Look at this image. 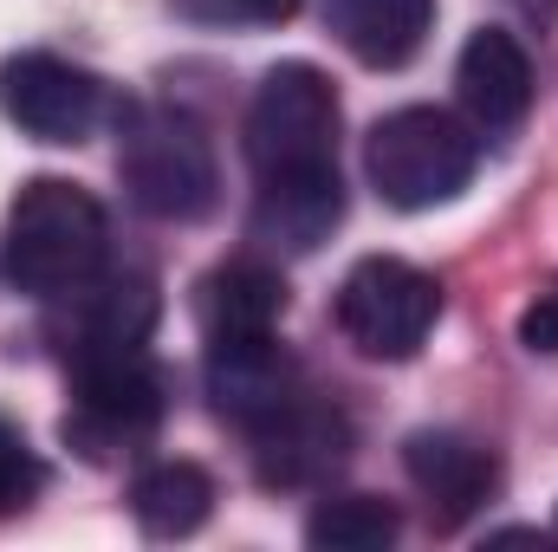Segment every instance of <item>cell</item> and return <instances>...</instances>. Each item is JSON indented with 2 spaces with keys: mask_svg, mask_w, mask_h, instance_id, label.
Masks as SVG:
<instances>
[{
  "mask_svg": "<svg viewBox=\"0 0 558 552\" xmlns=\"http://www.w3.org/2000/svg\"><path fill=\"white\" fill-rule=\"evenodd\" d=\"M105 248H111V221H105L98 195L65 176H33V182H20V195L7 208L0 274L13 292H33L52 305L59 292L105 274Z\"/></svg>",
  "mask_w": 558,
  "mask_h": 552,
  "instance_id": "6da1fadb",
  "label": "cell"
},
{
  "mask_svg": "<svg viewBox=\"0 0 558 552\" xmlns=\"http://www.w3.org/2000/svg\"><path fill=\"white\" fill-rule=\"evenodd\" d=\"M118 176H124V195L156 221H202L221 202L215 143L175 105L118 111Z\"/></svg>",
  "mask_w": 558,
  "mask_h": 552,
  "instance_id": "7a4b0ae2",
  "label": "cell"
},
{
  "mask_svg": "<svg viewBox=\"0 0 558 552\" xmlns=\"http://www.w3.org/2000/svg\"><path fill=\"white\" fill-rule=\"evenodd\" d=\"M364 169H371V189L403 208V215H422V208H441L454 202L474 169H481V137L454 118V111H435V105H403L390 118L371 124L364 137Z\"/></svg>",
  "mask_w": 558,
  "mask_h": 552,
  "instance_id": "3957f363",
  "label": "cell"
},
{
  "mask_svg": "<svg viewBox=\"0 0 558 552\" xmlns=\"http://www.w3.org/2000/svg\"><path fill=\"white\" fill-rule=\"evenodd\" d=\"M72 410L59 422V435L85 455V461H111L131 455L137 442H149L169 416V377L149 358V345L137 351H98V358H72Z\"/></svg>",
  "mask_w": 558,
  "mask_h": 552,
  "instance_id": "277c9868",
  "label": "cell"
},
{
  "mask_svg": "<svg viewBox=\"0 0 558 552\" xmlns=\"http://www.w3.org/2000/svg\"><path fill=\"white\" fill-rule=\"evenodd\" d=\"M241 149L260 176H312L338 169V92L312 59H286L254 85Z\"/></svg>",
  "mask_w": 558,
  "mask_h": 552,
  "instance_id": "5b68a950",
  "label": "cell"
},
{
  "mask_svg": "<svg viewBox=\"0 0 558 552\" xmlns=\"http://www.w3.org/2000/svg\"><path fill=\"white\" fill-rule=\"evenodd\" d=\"M331 319L357 358L403 364L428 345V332L441 319V279L397 261V254H371L344 274L338 299H331Z\"/></svg>",
  "mask_w": 558,
  "mask_h": 552,
  "instance_id": "8992f818",
  "label": "cell"
},
{
  "mask_svg": "<svg viewBox=\"0 0 558 552\" xmlns=\"http://www.w3.org/2000/svg\"><path fill=\"white\" fill-rule=\"evenodd\" d=\"M247 455H254V475L260 488L279 494H299V488H325L344 461H351V416L338 410L331 397L318 391H292L274 416H260L247 429Z\"/></svg>",
  "mask_w": 558,
  "mask_h": 552,
  "instance_id": "52a82bcc",
  "label": "cell"
},
{
  "mask_svg": "<svg viewBox=\"0 0 558 552\" xmlns=\"http://www.w3.org/2000/svg\"><path fill=\"white\" fill-rule=\"evenodd\" d=\"M0 111L33 143H85L111 111V92L59 52H13L0 65Z\"/></svg>",
  "mask_w": 558,
  "mask_h": 552,
  "instance_id": "ba28073f",
  "label": "cell"
},
{
  "mask_svg": "<svg viewBox=\"0 0 558 552\" xmlns=\"http://www.w3.org/2000/svg\"><path fill=\"white\" fill-rule=\"evenodd\" d=\"M162 319V292L149 274H92L85 286L52 299L46 338L59 345V358H98V351H137L149 345Z\"/></svg>",
  "mask_w": 558,
  "mask_h": 552,
  "instance_id": "9c48e42d",
  "label": "cell"
},
{
  "mask_svg": "<svg viewBox=\"0 0 558 552\" xmlns=\"http://www.w3.org/2000/svg\"><path fill=\"white\" fill-rule=\"evenodd\" d=\"M403 468H410V488L422 494L435 533L468 527L500 494V455L461 429H416L403 442Z\"/></svg>",
  "mask_w": 558,
  "mask_h": 552,
  "instance_id": "30bf717a",
  "label": "cell"
},
{
  "mask_svg": "<svg viewBox=\"0 0 558 552\" xmlns=\"http://www.w3.org/2000/svg\"><path fill=\"white\" fill-rule=\"evenodd\" d=\"M454 98L468 111V124L481 137H507L526 124L533 111V59L507 26H481L468 33L461 59H454Z\"/></svg>",
  "mask_w": 558,
  "mask_h": 552,
  "instance_id": "8fae6325",
  "label": "cell"
},
{
  "mask_svg": "<svg viewBox=\"0 0 558 552\" xmlns=\"http://www.w3.org/2000/svg\"><path fill=\"white\" fill-rule=\"evenodd\" d=\"M208 377V404L228 416L234 429H254L260 416H274L305 377L292 364V351L279 345V332H254V338H208L202 358Z\"/></svg>",
  "mask_w": 558,
  "mask_h": 552,
  "instance_id": "7c38bea8",
  "label": "cell"
},
{
  "mask_svg": "<svg viewBox=\"0 0 558 552\" xmlns=\"http://www.w3.org/2000/svg\"><path fill=\"white\" fill-rule=\"evenodd\" d=\"M338 221H344V176H338V169L260 176L247 235H254L260 248H274V254H312V248L331 241Z\"/></svg>",
  "mask_w": 558,
  "mask_h": 552,
  "instance_id": "4fadbf2b",
  "label": "cell"
},
{
  "mask_svg": "<svg viewBox=\"0 0 558 552\" xmlns=\"http://www.w3.org/2000/svg\"><path fill=\"white\" fill-rule=\"evenodd\" d=\"M195 319H202V338L279 332V319H286V279L260 254L221 261L215 274H202V286H195Z\"/></svg>",
  "mask_w": 558,
  "mask_h": 552,
  "instance_id": "5bb4252c",
  "label": "cell"
},
{
  "mask_svg": "<svg viewBox=\"0 0 558 552\" xmlns=\"http://www.w3.org/2000/svg\"><path fill=\"white\" fill-rule=\"evenodd\" d=\"M325 26L357 65L397 72L422 52L435 26V0H325Z\"/></svg>",
  "mask_w": 558,
  "mask_h": 552,
  "instance_id": "9a60e30c",
  "label": "cell"
},
{
  "mask_svg": "<svg viewBox=\"0 0 558 552\" xmlns=\"http://www.w3.org/2000/svg\"><path fill=\"white\" fill-rule=\"evenodd\" d=\"M215 514V475L195 461H149L131 481V520L149 540H189Z\"/></svg>",
  "mask_w": 558,
  "mask_h": 552,
  "instance_id": "2e32d148",
  "label": "cell"
},
{
  "mask_svg": "<svg viewBox=\"0 0 558 552\" xmlns=\"http://www.w3.org/2000/svg\"><path fill=\"white\" fill-rule=\"evenodd\" d=\"M397 533H403V520L377 494H325L305 520V547L318 552H384Z\"/></svg>",
  "mask_w": 558,
  "mask_h": 552,
  "instance_id": "e0dca14e",
  "label": "cell"
},
{
  "mask_svg": "<svg viewBox=\"0 0 558 552\" xmlns=\"http://www.w3.org/2000/svg\"><path fill=\"white\" fill-rule=\"evenodd\" d=\"M39 488H46V461L26 448V435L0 416V520H13V514H26L33 501H39Z\"/></svg>",
  "mask_w": 558,
  "mask_h": 552,
  "instance_id": "ac0fdd59",
  "label": "cell"
},
{
  "mask_svg": "<svg viewBox=\"0 0 558 552\" xmlns=\"http://www.w3.org/2000/svg\"><path fill=\"white\" fill-rule=\"evenodd\" d=\"M520 345H526L533 358H558V274L526 299V312H520Z\"/></svg>",
  "mask_w": 558,
  "mask_h": 552,
  "instance_id": "d6986e66",
  "label": "cell"
},
{
  "mask_svg": "<svg viewBox=\"0 0 558 552\" xmlns=\"http://www.w3.org/2000/svg\"><path fill=\"white\" fill-rule=\"evenodd\" d=\"M228 13H241V20H254V26H279V20L299 13V0H228Z\"/></svg>",
  "mask_w": 558,
  "mask_h": 552,
  "instance_id": "ffe728a7",
  "label": "cell"
},
{
  "mask_svg": "<svg viewBox=\"0 0 558 552\" xmlns=\"http://www.w3.org/2000/svg\"><path fill=\"white\" fill-rule=\"evenodd\" d=\"M520 7H526V13H553L558 0H520Z\"/></svg>",
  "mask_w": 558,
  "mask_h": 552,
  "instance_id": "44dd1931",
  "label": "cell"
},
{
  "mask_svg": "<svg viewBox=\"0 0 558 552\" xmlns=\"http://www.w3.org/2000/svg\"><path fill=\"white\" fill-rule=\"evenodd\" d=\"M553 533H558V520H553Z\"/></svg>",
  "mask_w": 558,
  "mask_h": 552,
  "instance_id": "7402d4cb",
  "label": "cell"
}]
</instances>
